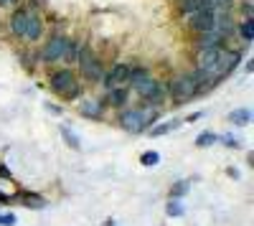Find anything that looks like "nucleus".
I'll return each mask as SVG.
<instances>
[{"mask_svg":"<svg viewBox=\"0 0 254 226\" xmlns=\"http://www.w3.org/2000/svg\"><path fill=\"white\" fill-rule=\"evenodd\" d=\"M188 193V180H176L171 191H168V198H173V201H181L183 196Z\"/></svg>","mask_w":254,"mask_h":226,"instance_id":"obj_19","label":"nucleus"},{"mask_svg":"<svg viewBox=\"0 0 254 226\" xmlns=\"http://www.w3.org/2000/svg\"><path fill=\"white\" fill-rule=\"evenodd\" d=\"M130 66L127 64H115L110 71H104L102 76V87L112 92V89H127V84H130Z\"/></svg>","mask_w":254,"mask_h":226,"instance_id":"obj_6","label":"nucleus"},{"mask_svg":"<svg viewBox=\"0 0 254 226\" xmlns=\"http://www.w3.org/2000/svg\"><path fill=\"white\" fill-rule=\"evenodd\" d=\"M130 84H132V89H135L140 97H145L147 92L155 87V79L150 76V71L142 66V69H132V71H130Z\"/></svg>","mask_w":254,"mask_h":226,"instance_id":"obj_7","label":"nucleus"},{"mask_svg":"<svg viewBox=\"0 0 254 226\" xmlns=\"http://www.w3.org/2000/svg\"><path fill=\"white\" fill-rule=\"evenodd\" d=\"M127 89H112V92H107V105H112V107H125L127 105Z\"/></svg>","mask_w":254,"mask_h":226,"instance_id":"obj_16","label":"nucleus"},{"mask_svg":"<svg viewBox=\"0 0 254 226\" xmlns=\"http://www.w3.org/2000/svg\"><path fill=\"white\" fill-rule=\"evenodd\" d=\"M229 122H231V125L244 127V125H249V122H252V112L249 110H234V112L229 114Z\"/></svg>","mask_w":254,"mask_h":226,"instance_id":"obj_17","label":"nucleus"},{"mask_svg":"<svg viewBox=\"0 0 254 226\" xmlns=\"http://www.w3.org/2000/svg\"><path fill=\"white\" fill-rule=\"evenodd\" d=\"M120 127L127 130V132H132V135L142 132L145 130L142 127V110H125L120 114Z\"/></svg>","mask_w":254,"mask_h":226,"instance_id":"obj_9","label":"nucleus"},{"mask_svg":"<svg viewBox=\"0 0 254 226\" xmlns=\"http://www.w3.org/2000/svg\"><path fill=\"white\" fill-rule=\"evenodd\" d=\"M239 61H242V54H239V51H234V49H224V46H221V51H219V56H216V64L211 66L208 74L214 76V81L219 84L221 79H226L231 71L239 66Z\"/></svg>","mask_w":254,"mask_h":226,"instance_id":"obj_2","label":"nucleus"},{"mask_svg":"<svg viewBox=\"0 0 254 226\" xmlns=\"http://www.w3.org/2000/svg\"><path fill=\"white\" fill-rule=\"evenodd\" d=\"M168 89V94H173V99L178 102H188V99H193V97H198L196 94V84H193V79H190V74H176L173 79H171V84L165 87Z\"/></svg>","mask_w":254,"mask_h":226,"instance_id":"obj_4","label":"nucleus"},{"mask_svg":"<svg viewBox=\"0 0 254 226\" xmlns=\"http://www.w3.org/2000/svg\"><path fill=\"white\" fill-rule=\"evenodd\" d=\"M46 26H44V18H41L38 13L31 10L28 15V23H26V31H23V41H28V44H36V41H41V36H44Z\"/></svg>","mask_w":254,"mask_h":226,"instance_id":"obj_10","label":"nucleus"},{"mask_svg":"<svg viewBox=\"0 0 254 226\" xmlns=\"http://www.w3.org/2000/svg\"><path fill=\"white\" fill-rule=\"evenodd\" d=\"M165 94H168V89L160 84V81H155V87H153L150 92H147L142 99H145V105H150L153 110H158V107L163 105V102H165Z\"/></svg>","mask_w":254,"mask_h":226,"instance_id":"obj_13","label":"nucleus"},{"mask_svg":"<svg viewBox=\"0 0 254 226\" xmlns=\"http://www.w3.org/2000/svg\"><path fill=\"white\" fill-rule=\"evenodd\" d=\"M79 44H74V41L69 38V46H66V54H64V61H66V64H74V61L79 58Z\"/></svg>","mask_w":254,"mask_h":226,"instance_id":"obj_22","label":"nucleus"},{"mask_svg":"<svg viewBox=\"0 0 254 226\" xmlns=\"http://www.w3.org/2000/svg\"><path fill=\"white\" fill-rule=\"evenodd\" d=\"M201 5H198V0H181V15L183 18H190L193 13H198Z\"/></svg>","mask_w":254,"mask_h":226,"instance_id":"obj_20","label":"nucleus"},{"mask_svg":"<svg viewBox=\"0 0 254 226\" xmlns=\"http://www.w3.org/2000/svg\"><path fill=\"white\" fill-rule=\"evenodd\" d=\"M190 28H193L196 33H206V31H214L216 26V10H198L188 18Z\"/></svg>","mask_w":254,"mask_h":226,"instance_id":"obj_8","label":"nucleus"},{"mask_svg":"<svg viewBox=\"0 0 254 226\" xmlns=\"http://www.w3.org/2000/svg\"><path fill=\"white\" fill-rule=\"evenodd\" d=\"M49 87L51 92L56 94H64L66 99H76L81 87H79V81H76V74L66 66V69H56L51 76H49Z\"/></svg>","mask_w":254,"mask_h":226,"instance_id":"obj_1","label":"nucleus"},{"mask_svg":"<svg viewBox=\"0 0 254 226\" xmlns=\"http://www.w3.org/2000/svg\"><path fill=\"white\" fill-rule=\"evenodd\" d=\"M46 110H49V112H54V114H61V107H59V105H54V102H46Z\"/></svg>","mask_w":254,"mask_h":226,"instance_id":"obj_28","label":"nucleus"},{"mask_svg":"<svg viewBox=\"0 0 254 226\" xmlns=\"http://www.w3.org/2000/svg\"><path fill=\"white\" fill-rule=\"evenodd\" d=\"M165 214L171 216V219L183 216V203H181V201H173V198H168V203H165Z\"/></svg>","mask_w":254,"mask_h":226,"instance_id":"obj_21","label":"nucleus"},{"mask_svg":"<svg viewBox=\"0 0 254 226\" xmlns=\"http://www.w3.org/2000/svg\"><path fill=\"white\" fill-rule=\"evenodd\" d=\"M173 127H178V122H165V125H155L150 130V137H163L165 132H171Z\"/></svg>","mask_w":254,"mask_h":226,"instance_id":"obj_24","label":"nucleus"},{"mask_svg":"<svg viewBox=\"0 0 254 226\" xmlns=\"http://www.w3.org/2000/svg\"><path fill=\"white\" fill-rule=\"evenodd\" d=\"M66 46H69V38L56 33L44 44V49L38 51V58L44 61V64H56V61H61L64 54H66Z\"/></svg>","mask_w":254,"mask_h":226,"instance_id":"obj_5","label":"nucleus"},{"mask_svg":"<svg viewBox=\"0 0 254 226\" xmlns=\"http://www.w3.org/2000/svg\"><path fill=\"white\" fill-rule=\"evenodd\" d=\"M242 10H244V18H252V15H254V13H252V3H247Z\"/></svg>","mask_w":254,"mask_h":226,"instance_id":"obj_29","label":"nucleus"},{"mask_svg":"<svg viewBox=\"0 0 254 226\" xmlns=\"http://www.w3.org/2000/svg\"><path fill=\"white\" fill-rule=\"evenodd\" d=\"M158 160H160V155H158L155 150H147V153L140 155V163H142V166H147V168H150V166H158Z\"/></svg>","mask_w":254,"mask_h":226,"instance_id":"obj_25","label":"nucleus"},{"mask_svg":"<svg viewBox=\"0 0 254 226\" xmlns=\"http://www.w3.org/2000/svg\"><path fill=\"white\" fill-rule=\"evenodd\" d=\"M76 64H79V71H81L84 79H89V81H102L104 66H102V61L97 58V54H94L92 49H79Z\"/></svg>","mask_w":254,"mask_h":226,"instance_id":"obj_3","label":"nucleus"},{"mask_svg":"<svg viewBox=\"0 0 254 226\" xmlns=\"http://www.w3.org/2000/svg\"><path fill=\"white\" fill-rule=\"evenodd\" d=\"M237 31H239V38H242V41L252 44V38H254V23H252V18H244Z\"/></svg>","mask_w":254,"mask_h":226,"instance_id":"obj_18","label":"nucleus"},{"mask_svg":"<svg viewBox=\"0 0 254 226\" xmlns=\"http://www.w3.org/2000/svg\"><path fill=\"white\" fill-rule=\"evenodd\" d=\"M216 140H219V137H216L214 132H201V135L196 137V145H198V148H211Z\"/></svg>","mask_w":254,"mask_h":226,"instance_id":"obj_23","label":"nucleus"},{"mask_svg":"<svg viewBox=\"0 0 254 226\" xmlns=\"http://www.w3.org/2000/svg\"><path fill=\"white\" fill-rule=\"evenodd\" d=\"M13 3H18V0H0V8H8V5H13Z\"/></svg>","mask_w":254,"mask_h":226,"instance_id":"obj_30","label":"nucleus"},{"mask_svg":"<svg viewBox=\"0 0 254 226\" xmlns=\"http://www.w3.org/2000/svg\"><path fill=\"white\" fill-rule=\"evenodd\" d=\"M0 224H3V226H13L15 224V216L13 214H3V216H0Z\"/></svg>","mask_w":254,"mask_h":226,"instance_id":"obj_27","label":"nucleus"},{"mask_svg":"<svg viewBox=\"0 0 254 226\" xmlns=\"http://www.w3.org/2000/svg\"><path fill=\"white\" fill-rule=\"evenodd\" d=\"M79 112H81L84 117H89V119H99L102 112H104V107H102L99 99H84L81 105H79Z\"/></svg>","mask_w":254,"mask_h":226,"instance_id":"obj_14","label":"nucleus"},{"mask_svg":"<svg viewBox=\"0 0 254 226\" xmlns=\"http://www.w3.org/2000/svg\"><path fill=\"white\" fill-rule=\"evenodd\" d=\"M224 44V36L219 31H206L198 33V49H219Z\"/></svg>","mask_w":254,"mask_h":226,"instance_id":"obj_15","label":"nucleus"},{"mask_svg":"<svg viewBox=\"0 0 254 226\" xmlns=\"http://www.w3.org/2000/svg\"><path fill=\"white\" fill-rule=\"evenodd\" d=\"M28 15H31V8H18L13 15H10V33L15 38H23V31H26V23H28Z\"/></svg>","mask_w":254,"mask_h":226,"instance_id":"obj_11","label":"nucleus"},{"mask_svg":"<svg viewBox=\"0 0 254 226\" xmlns=\"http://www.w3.org/2000/svg\"><path fill=\"white\" fill-rule=\"evenodd\" d=\"M219 51H221V46H219V49H198V56H196V69L211 71V66L216 64Z\"/></svg>","mask_w":254,"mask_h":226,"instance_id":"obj_12","label":"nucleus"},{"mask_svg":"<svg viewBox=\"0 0 254 226\" xmlns=\"http://www.w3.org/2000/svg\"><path fill=\"white\" fill-rule=\"evenodd\" d=\"M61 135H64V140H66V145L71 148V150H79L81 145H79V140L74 137V132L69 130V127H61Z\"/></svg>","mask_w":254,"mask_h":226,"instance_id":"obj_26","label":"nucleus"}]
</instances>
